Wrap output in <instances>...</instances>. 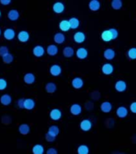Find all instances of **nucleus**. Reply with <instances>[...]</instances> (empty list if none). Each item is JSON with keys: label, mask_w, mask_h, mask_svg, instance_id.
Listing matches in <instances>:
<instances>
[{"label": "nucleus", "mask_w": 136, "mask_h": 154, "mask_svg": "<svg viewBox=\"0 0 136 154\" xmlns=\"http://www.w3.org/2000/svg\"><path fill=\"white\" fill-rule=\"evenodd\" d=\"M45 139L46 140L47 142H49V143H52V142L55 141V137H54L53 136H51V135H50L48 132H47L45 135Z\"/></svg>", "instance_id": "nucleus-39"}, {"label": "nucleus", "mask_w": 136, "mask_h": 154, "mask_svg": "<svg viewBox=\"0 0 136 154\" xmlns=\"http://www.w3.org/2000/svg\"><path fill=\"white\" fill-rule=\"evenodd\" d=\"M59 27L62 31H68L71 29L68 20H62L59 24Z\"/></svg>", "instance_id": "nucleus-29"}, {"label": "nucleus", "mask_w": 136, "mask_h": 154, "mask_svg": "<svg viewBox=\"0 0 136 154\" xmlns=\"http://www.w3.org/2000/svg\"><path fill=\"white\" fill-rule=\"evenodd\" d=\"M24 100L25 99H19V100L17 101V105L20 109H23L24 108Z\"/></svg>", "instance_id": "nucleus-40"}, {"label": "nucleus", "mask_w": 136, "mask_h": 154, "mask_svg": "<svg viewBox=\"0 0 136 154\" xmlns=\"http://www.w3.org/2000/svg\"><path fill=\"white\" fill-rule=\"evenodd\" d=\"M109 31H110V34H111L112 40H114V39H116L118 36H119V31H118L117 29L110 28V29H109Z\"/></svg>", "instance_id": "nucleus-37"}, {"label": "nucleus", "mask_w": 136, "mask_h": 154, "mask_svg": "<svg viewBox=\"0 0 136 154\" xmlns=\"http://www.w3.org/2000/svg\"><path fill=\"white\" fill-rule=\"evenodd\" d=\"M59 52V48L55 44H50L47 48V53L50 56H55Z\"/></svg>", "instance_id": "nucleus-22"}, {"label": "nucleus", "mask_w": 136, "mask_h": 154, "mask_svg": "<svg viewBox=\"0 0 136 154\" xmlns=\"http://www.w3.org/2000/svg\"><path fill=\"white\" fill-rule=\"evenodd\" d=\"M116 115L118 117L125 118L128 115V109L124 106H120L116 110Z\"/></svg>", "instance_id": "nucleus-17"}, {"label": "nucleus", "mask_w": 136, "mask_h": 154, "mask_svg": "<svg viewBox=\"0 0 136 154\" xmlns=\"http://www.w3.org/2000/svg\"><path fill=\"white\" fill-rule=\"evenodd\" d=\"M7 53H9V49L7 47H5V46H1L0 47V56H3Z\"/></svg>", "instance_id": "nucleus-38"}, {"label": "nucleus", "mask_w": 136, "mask_h": 154, "mask_svg": "<svg viewBox=\"0 0 136 154\" xmlns=\"http://www.w3.org/2000/svg\"><path fill=\"white\" fill-rule=\"evenodd\" d=\"M24 109L26 110H33L35 107V101L33 99L27 98L24 100Z\"/></svg>", "instance_id": "nucleus-10"}, {"label": "nucleus", "mask_w": 136, "mask_h": 154, "mask_svg": "<svg viewBox=\"0 0 136 154\" xmlns=\"http://www.w3.org/2000/svg\"><path fill=\"white\" fill-rule=\"evenodd\" d=\"M88 55V51L85 48H79L76 51V56L79 60H85Z\"/></svg>", "instance_id": "nucleus-14"}, {"label": "nucleus", "mask_w": 136, "mask_h": 154, "mask_svg": "<svg viewBox=\"0 0 136 154\" xmlns=\"http://www.w3.org/2000/svg\"><path fill=\"white\" fill-rule=\"evenodd\" d=\"M23 80L25 82V84H29V85L33 84L35 81V75L33 73H31V72L26 73V74L24 75Z\"/></svg>", "instance_id": "nucleus-15"}, {"label": "nucleus", "mask_w": 136, "mask_h": 154, "mask_svg": "<svg viewBox=\"0 0 136 154\" xmlns=\"http://www.w3.org/2000/svg\"><path fill=\"white\" fill-rule=\"evenodd\" d=\"M1 15H2V13H1V11H0V17H1Z\"/></svg>", "instance_id": "nucleus-45"}, {"label": "nucleus", "mask_w": 136, "mask_h": 154, "mask_svg": "<svg viewBox=\"0 0 136 154\" xmlns=\"http://www.w3.org/2000/svg\"><path fill=\"white\" fill-rule=\"evenodd\" d=\"M114 72V67L113 65L110 63H104L102 67V72H103L104 75H111Z\"/></svg>", "instance_id": "nucleus-9"}, {"label": "nucleus", "mask_w": 136, "mask_h": 154, "mask_svg": "<svg viewBox=\"0 0 136 154\" xmlns=\"http://www.w3.org/2000/svg\"><path fill=\"white\" fill-rule=\"evenodd\" d=\"M32 52H33V55H35V57L40 58L45 54V49H44V48H43V46L37 45L33 48Z\"/></svg>", "instance_id": "nucleus-6"}, {"label": "nucleus", "mask_w": 136, "mask_h": 154, "mask_svg": "<svg viewBox=\"0 0 136 154\" xmlns=\"http://www.w3.org/2000/svg\"><path fill=\"white\" fill-rule=\"evenodd\" d=\"M103 56L106 60H112L115 57V51L112 48H107L104 52H103Z\"/></svg>", "instance_id": "nucleus-16"}, {"label": "nucleus", "mask_w": 136, "mask_h": 154, "mask_svg": "<svg viewBox=\"0 0 136 154\" xmlns=\"http://www.w3.org/2000/svg\"><path fill=\"white\" fill-rule=\"evenodd\" d=\"M82 110V106L79 103H73L70 108V112L74 116H79V114H81Z\"/></svg>", "instance_id": "nucleus-8"}, {"label": "nucleus", "mask_w": 136, "mask_h": 154, "mask_svg": "<svg viewBox=\"0 0 136 154\" xmlns=\"http://www.w3.org/2000/svg\"><path fill=\"white\" fill-rule=\"evenodd\" d=\"M91 128H92V123L88 119L83 120L80 123V128L84 132H88L91 129Z\"/></svg>", "instance_id": "nucleus-5"}, {"label": "nucleus", "mask_w": 136, "mask_h": 154, "mask_svg": "<svg viewBox=\"0 0 136 154\" xmlns=\"http://www.w3.org/2000/svg\"><path fill=\"white\" fill-rule=\"evenodd\" d=\"M17 38L21 43H26L30 38V34L28 33V31H21L17 35Z\"/></svg>", "instance_id": "nucleus-2"}, {"label": "nucleus", "mask_w": 136, "mask_h": 154, "mask_svg": "<svg viewBox=\"0 0 136 154\" xmlns=\"http://www.w3.org/2000/svg\"><path fill=\"white\" fill-rule=\"evenodd\" d=\"M1 35H2V31H1V29H0V36H1Z\"/></svg>", "instance_id": "nucleus-44"}, {"label": "nucleus", "mask_w": 136, "mask_h": 154, "mask_svg": "<svg viewBox=\"0 0 136 154\" xmlns=\"http://www.w3.org/2000/svg\"><path fill=\"white\" fill-rule=\"evenodd\" d=\"M130 110L133 113H136V101L133 102V103L130 105Z\"/></svg>", "instance_id": "nucleus-42"}, {"label": "nucleus", "mask_w": 136, "mask_h": 154, "mask_svg": "<svg viewBox=\"0 0 136 154\" xmlns=\"http://www.w3.org/2000/svg\"><path fill=\"white\" fill-rule=\"evenodd\" d=\"M115 90L119 92H122L127 90V83L124 81V80H118L116 83H115Z\"/></svg>", "instance_id": "nucleus-12"}, {"label": "nucleus", "mask_w": 136, "mask_h": 154, "mask_svg": "<svg viewBox=\"0 0 136 154\" xmlns=\"http://www.w3.org/2000/svg\"><path fill=\"white\" fill-rule=\"evenodd\" d=\"M71 85L75 89L82 88L84 85L83 79L80 78V77H74V79H72Z\"/></svg>", "instance_id": "nucleus-4"}, {"label": "nucleus", "mask_w": 136, "mask_h": 154, "mask_svg": "<svg viewBox=\"0 0 136 154\" xmlns=\"http://www.w3.org/2000/svg\"><path fill=\"white\" fill-rule=\"evenodd\" d=\"M30 130H31V128L27 124H22L19 125V132H20V134L26 136L30 132Z\"/></svg>", "instance_id": "nucleus-25"}, {"label": "nucleus", "mask_w": 136, "mask_h": 154, "mask_svg": "<svg viewBox=\"0 0 136 154\" xmlns=\"http://www.w3.org/2000/svg\"><path fill=\"white\" fill-rule=\"evenodd\" d=\"M100 109L103 112L108 113L112 110V104L109 101H104L101 103Z\"/></svg>", "instance_id": "nucleus-21"}, {"label": "nucleus", "mask_w": 136, "mask_h": 154, "mask_svg": "<svg viewBox=\"0 0 136 154\" xmlns=\"http://www.w3.org/2000/svg\"><path fill=\"white\" fill-rule=\"evenodd\" d=\"M101 38L104 42H110V41L112 40V37H111V34H110V31L109 30L103 31L101 34Z\"/></svg>", "instance_id": "nucleus-30"}, {"label": "nucleus", "mask_w": 136, "mask_h": 154, "mask_svg": "<svg viewBox=\"0 0 136 154\" xmlns=\"http://www.w3.org/2000/svg\"><path fill=\"white\" fill-rule=\"evenodd\" d=\"M66 40V37H65L64 34L61 33V32H58L54 36V41L58 44H62Z\"/></svg>", "instance_id": "nucleus-24"}, {"label": "nucleus", "mask_w": 136, "mask_h": 154, "mask_svg": "<svg viewBox=\"0 0 136 154\" xmlns=\"http://www.w3.org/2000/svg\"><path fill=\"white\" fill-rule=\"evenodd\" d=\"M49 71H50V75L53 76H59L62 73V67L59 64H54L50 66Z\"/></svg>", "instance_id": "nucleus-11"}, {"label": "nucleus", "mask_w": 136, "mask_h": 154, "mask_svg": "<svg viewBox=\"0 0 136 154\" xmlns=\"http://www.w3.org/2000/svg\"><path fill=\"white\" fill-rule=\"evenodd\" d=\"M52 9L56 14H62L65 11V5L62 2H56L53 5Z\"/></svg>", "instance_id": "nucleus-3"}, {"label": "nucleus", "mask_w": 136, "mask_h": 154, "mask_svg": "<svg viewBox=\"0 0 136 154\" xmlns=\"http://www.w3.org/2000/svg\"><path fill=\"white\" fill-rule=\"evenodd\" d=\"M11 3V0H0V4L3 5V6H7Z\"/></svg>", "instance_id": "nucleus-43"}, {"label": "nucleus", "mask_w": 136, "mask_h": 154, "mask_svg": "<svg viewBox=\"0 0 136 154\" xmlns=\"http://www.w3.org/2000/svg\"><path fill=\"white\" fill-rule=\"evenodd\" d=\"M12 98L11 96H10L9 94H3L1 97H0V103H2V105L8 106L11 103Z\"/></svg>", "instance_id": "nucleus-20"}, {"label": "nucleus", "mask_w": 136, "mask_h": 154, "mask_svg": "<svg viewBox=\"0 0 136 154\" xmlns=\"http://www.w3.org/2000/svg\"><path fill=\"white\" fill-rule=\"evenodd\" d=\"M3 36L7 40H12L15 37V31L12 28H7L3 31Z\"/></svg>", "instance_id": "nucleus-13"}, {"label": "nucleus", "mask_w": 136, "mask_h": 154, "mask_svg": "<svg viewBox=\"0 0 136 154\" xmlns=\"http://www.w3.org/2000/svg\"><path fill=\"white\" fill-rule=\"evenodd\" d=\"M62 112L59 108H54L50 112V118L51 120H55V121L59 120L62 117Z\"/></svg>", "instance_id": "nucleus-1"}, {"label": "nucleus", "mask_w": 136, "mask_h": 154, "mask_svg": "<svg viewBox=\"0 0 136 154\" xmlns=\"http://www.w3.org/2000/svg\"><path fill=\"white\" fill-rule=\"evenodd\" d=\"M122 7V2L121 0H113L111 2V7L115 10H119Z\"/></svg>", "instance_id": "nucleus-34"}, {"label": "nucleus", "mask_w": 136, "mask_h": 154, "mask_svg": "<svg viewBox=\"0 0 136 154\" xmlns=\"http://www.w3.org/2000/svg\"><path fill=\"white\" fill-rule=\"evenodd\" d=\"M127 55L131 60H136V48H130L127 51Z\"/></svg>", "instance_id": "nucleus-35"}, {"label": "nucleus", "mask_w": 136, "mask_h": 154, "mask_svg": "<svg viewBox=\"0 0 136 154\" xmlns=\"http://www.w3.org/2000/svg\"><path fill=\"white\" fill-rule=\"evenodd\" d=\"M56 89H57V86H56V84H55L54 82H49V83H47V84H46L45 90L47 92H48V93H54V92H55V91H56Z\"/></svg>", "instance_id": "nucleus-26"}, {"label": "nucleus", "mask_w": 136, "mask_h": 154, "mask_svg": "<svg viewBox=\"0 0 136 154\" xmlns=\"http://www.w3.org/2000/svg\"><path fill=\"white\" fill-rule=\"evenodd\" d=\"M59 132L60 130L59 126H57V125H51V126L49 127V129H48L47 132L50 135H51V136H53V137L56 138L58 135L59 134Z\"/></svg>", "instance_id": "nucleus-27"}, {"label": "nucleus", "mask_w": 136, "mask_h": 154, "mask_svg": "<svg viewBox=\"0 0 136 154\" xmlns=\"http://www.w3.org/2000/svg\"><path fill=\"white\" fill-rule=\"evenodd\" d=\"M73 38L75 43H82L86 40V35L83 31H78L76 33H74Z\"/></svg>", "instance_id": "nucleus-7"}, {"label": "nucleus", "mask_w": 136, "mask_h": 154, "mask_svg": "<svg viewBox=\"0 0 136 154\" xmlns=\"http://www.w3.org/2000/svg\"><path fill=\"white\" fill-rule=\"evenodd\" d=\"M62 55L66 58H71L74 55V48L71 47H65L62 49Z\"/></svg>", "instance_id": "nucleus-23"}, {"label": "nucleus", "mask_w": 136, "mask_h": 154, "mask_svg": "<svg viewBox=\"0 0 136 154\" xmlns=\"http://www.w3.org/2000/svg\"><path fill=\"white\" fill-rule=\"evenodd\" d=\"M7 81L3 78H0V91H3L7 88Z\"/></svg>", "instance_id": "nucleus-36"}, {"label": "nucleus", "mask_w": 136, "mask_h": 154, "mask_svg": "<svg viewBox=\"0 0 136 154\" xmlns=\"http://www.w3.org/2000/svg\"><path fill=\"white\" fill-rule=\"evenodd\" d=\"M89 9L92 11H97L100 9L101 3L98 0H91V2H89L88 4Z\"/></svg>", "instance_id": "nucleus-18"}, {"label": "nucleus", "mask_w": 136, "mask_h": 154, "mask_svg": "<svg viewBox=\"0 0 136 154\" xmlns=\"http://www.w3.org/2000/svg\"><path fill=\"white\" fill-rule=\"evenodd\" d=\"M78 154H89V148L86 144H81L77 149Z\"/></svg>", "instance_id": "nucleus-32"}, {"label": "nucleus", "mask_w": 136, "mask_h": 154, "mask_svg": "<svg viewBox=\"0 0 136 154\" xmlns=\"http://www.w3.org/2000/svg\"><path fill=\"white\" fill-rule=\"evenodd\" d=\"M46 154H58V151L55 148H50L47 150Z\"/></svg>", "instance_id": "nucleus-41"}, {"label": "nucleus", "mask_w": 136, "mask_h": 154, "mask_svg": "<svg viewBox=\"0 0 136 154\" xmlns=\"http://www.w3.org/2000/svg\"><path fill=\"white\" fill-rule=\"evenodd\" d=\"M44 147L40 144H35L32 148V153L33 154H44Z\"/></svg>", "instance_id": "nucleus-28"}, {"label": "nucleus", "mask_w": 136, "mask_h": 154, "mask_svg": "<svg viewBox=\"0 0 136 154\" xmlns=\"http://www.w3.org/2000/svg\"><path fill=\"white\" fill-rule=\"evenodd\" d=\"M68 21H69L70 26H71V29H77L79 26V24H80V22H79V19L75 18V17H72Z\"/></svg>", "instance_id": "nucleus-31"}, {"label": "nucleus", "mask_w": 136, "mask_h": 154, "mask_svg": "<svg viewBox=\"0 0 136 154\" xmlns=\"http://www.w3.org/2000/svg\"><path fill=\"white\" fill-rule=\"evenodd\" d=\"M7 17L11 21H17L19 18V12L15 9L10 10L7 14Z\"/></svg>", "instance_id": "nucleus-19"}, {"label": "nucleus", "mask_w": 136, "mask_h": 154, "mask_svg": "<svg viewBox=\"0 0 136 154\" xmlns=\"http://www.w3.org/2000/svg\"><path fill=\"white\" fill-rule=\"evenodd\" d=\"M2 59L3 63H7V64H9V63H11L13 62V60H14V56H13V55L11 54V53H7V54H6V55L2 56Z\"/></svg>", "instance_id": "nucleus-33"}]
</instances>
